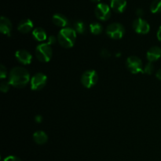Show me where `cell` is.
I'll return each instance as SVG.
<instances>
[{
  "mask_svg": "<svg viewBox=\"0 0 161 161\" xmlns=\"http://www.w3.org/2000/svg\"><path fill=\"white\" fill-rule=\"evenodd\" d=\"M74 29L76 32L80 33V34H83L86 31V25L83 21L78 20L74 23Z\"/></svg>",
  "mask_w": 161,
  "mask_h": 161,
  "instance_id": "ac0fdd59",
  "label": "cell"
},
{
  "mask_svg": "<svg viewBox=\"0 0 161 161\" xmlns=\"http://www.w3.org/2000/svg\"><path fill=\"white\" fill-rule=\"evenodd\" d=\"M133 28L138 34H147L150 29V26L148 22L139 17L134 21Z\"/></svg>",
  "mask_w": 161,
  "mask_h": 161,
  "instance_id": "9c48e42d",
  "label": "cell"
},
{
  "mask_svg": "<svg viewBox=\"0 0 161 161\" xmlns=\"http://www.w3.org/2000/svg\"><path fill=\"white\" fill-rule=\"evenodd\" d=\"M33 37L39 42H42V41L46 40L47 37V32L45 30L42 28H37L32 31Z\"/></svg>",
  "mask_w": 161,
  "mask_h": 161,
  "instance_id": "e0dca14e",
  "label": "cell"
},
{
  "mask_svg": "<svg viewBox=\"0 0 161 161\" xmlns=\"http://www.w3.org/2000/svg\"><path fill=\"white\" fill-rule=\"evenodd\" d=\"M47 76L43 73H37L31 78V88L33 91L42 90L47 84Z\"/></svg>",
  "mask_w": 161,
  "mask_h": 161,
  "instance_id": "52a82bcc",
  "label": "cell"
},
{
  "mask_svg": "<svg viewBox=\"0 0 161 161\" xmlns=\"http://www.w3.org/2000/svg\"><path fill=\"white\" fill-rule=\"evenodd\" d=\"M94 13H95L96 17L101 20H107L109 19L111 16V10H110L109 6L104 3H98L96 6Z\"/></svg>",
  "mask_w": 161,
  "mask_h": 161,
  "instance_id": "ba28073f",
  "label": "cell"
},
{
  "mask_svg": "<svg viewBox=\"0 0 161 161\" xmlns=\"http://www.w3.org/2000/svg\"><path fill=\"white\" fill-rule=\"evenodd\" d=\"M36 121L37 123H41L42 121V117L41 116H39V115H38V116H36Z\"/></svg>",
  "mask_w": 161,
  "mask_h": 161,
  "instance_id": "83f0119b",
  "label": "cell"
},
{
  "mask_svg": "<svg viewBox=\"0 0 161 161\" xmlns=\"http://www.w3.org/2000/svg\"><path fill=\"white\" fill-rule=\"evenodd\" d=\"M90 29L92 34L99 35L102 31V27L98 23H92L90 25Z\"/></svg>",
  "mask_w": 161,
  "mask_h": 161,
  "instance_id": "d6986e66",
  "label": "cell"
},
{
  "mask_svg": "<svg viewBox=\"0 0 161 161\" xmlns=\"http://www.w3.org/2000/svg\"><path fill=\"white\" fill-rule=\"evenodd\" d=\"M0 89L3 92H7L9 89V83H6V82H2L1 85H0Z\"/></svg>",
  "mask_w": 161,
  "mask_h": 161,
  "instance_id": "7402d4cb",
  "label": "cell"
},
{
  "mask_svg": "<svg viewBox=\"0 0 161 161\" xmlns=\"http://www.w3.org/2000/svg\"><path fill=\"white\" fill-rule=\"evenodd\" d=\"M136 14L137 16H138L139 18H141L142 16H143V14H144V11H143L142 9H137Z\"/></svg>",
  "mask_w": 161,
  "mask_h": 161,
  "instance_id": "4316f807",
  "label": "cell"
},
{
  "mask_svg": "<svg viewBox=\"0 0 161 161\" xmlns=\"http://www.w3.org/2000/svg\"><path fill=\"white\" fill-rule=\"evenodd\" d=\"M36 55L38 60L42 62H47L52 57V48L49 43H42L36 47Z\"/></svg>",
  "mask_w": 161,
  "mask_h": 161,
  "instance_id": "3957f363",
  "label": "cell"
},
{
  "mask_svg": "<svg viewBox=\"0 0 161 161\" xmlns=\"http://www.w3.org/2000/svg\"><path fill=\"white\" fill-rule=\"evenodd\" d=\"M76 39V31L71 28H64L59 31L58 36V42L64 48L73 47Z\"/></svg>",
  "mask_w": 161,
  "mask_h": 161,
  "instance_id": "7a4b0ae2",
  "label": "cell"
},
{
  "mask_svg": "<svg viewBox=\"0 0 161 161\" xmlns=\"http://www.w3.org/2000/svg\"><path fill=\"white\" fill-rule=\"evenodd\" d=\"M151 12L153 14L161 12V0H154L150 6Z\"/></svg>",
  "mask_w": 161,
  "mask_h": 161,
  "instance_id": "ffe728a7",
  "label": "cell"
},
{
  "mask_svg": "<svg viewBox=\"0 0 161 161\" xmlns=\"http://www.w3.org/2000/svg\"><path fill=\"white\" fill-rule=\"evenodd\" d=\"M91 2H92V3H99V2H100V0H91Z\"/></svg>",
  "mask_w": 161,
  "mask_h": 161,
  "instance_id": "4dcf8cb0",
  "label": "cell"
},
{
  "mask_svg": "<svg viewBox=\"0 0 161 161\" xmlns=\"http://www.w3.org/2000/svg\"><path fill=\"white\" fill-rule=\"evenodd\" d=\"M100 54L101 56L104 58H108L110 56H111V53H110L109 51H108V50H106V49H103V50L101 51Z\"/></svg>",
  "mask_w": 161,
  "mask_h": 161,
  "instance_id": "cb8c5ba5",
  "label": "cell"
},
{
  "mask_svg": "<svg viewBox=\"0 0 161 161\" xmlns=\"http://www.w3.org/2000/svg\"><path fill=\"white\" fill-rule=\"evenodd\" d=\"M127 67L131 73L137 74L139 72H144L142 61L136 56H130L127 58Z\"/></svg>",
  "mask_w": 161,
  "mask_h": 161,
  "instance_id": "277c9868",
  "label": "cell"
},
{
  "mask_svg": "<svg viewBox=\"0 0 161 161\" xmlns=\"http://www.w3.org/2000/svg\"><path fill=\"white\" fill-rule=\"evenodd\" d=\"M11 30H12V24L7 17H2L0 20V31L3 34L6 36H10Z\"/></svg>",
  "mask_w": 161,
  "mask_h": 161,
  "instance_id": "8fae6325",
  "label": "cell"
},
{
  "mask_svg": "<svg viewBox=\"0 0 161 161\" xmlns=\"http://www.w3.org/2000/svg\"><path fill=\"white\" fill-rule=\"evenodd\" d=\"M3 161H21V160L15 156H9V157H6Z\"/></svg>",
  "mask_w": 161,
  "mask_h": 161,
  "instance_id": "d4e9b609",
  "label": "cell"
},
{
  "mask_svg": "<svg viewBox=\"0 0 161 161\" xmlns=\"http://www.w3.org/2000/svg\"><path fill=\"white\" fill-rule=\"evenodd\" d=\"M154 71V66L152 62H149L148 64H146V65L144 68V72H146L148 75H150Z\"/></svg>",
  "mask_w": 161,
  "mask_h": 161,
  "instance_id": "44dd1931",
  "label": "cell"
},
{
  "mask_svg": "<svg viewBox=\"0 0 161 161\" xmlns=\"http://www.w3.org/2000/svg\"><path fill=\"white\" fill-rule=\"evenodd\" d=\"M97 80H98V75L94 70L86 71L81 77L82 83L86 88L92 87L97 83Z\"/></svg>",
  "mask_w": 161,
  "mask_h": 161,
  "instance_id": "8992f818",
  "label": "cell"
},
{
  "mask_svg": "<svg viewBox=\"0 0 161 161\" xmlns=\"http://www.w3.org/2000/svg\"><path fill=\"white\" fill-rule=\"evenodd\" d=\"M55 42H56V37L53 36H51L48 38V41H47V42L51 46V45H53V43H55Z\"/></svg>",
  "mask_w": 161,
  "mask_h": 161,
  "instance_id": "484cf974",
  "label": "cell"
},
{
  "mask_svg": "<svg viewBox=\"0 0 161 161\" xmlns=\"http://www.w3.org/2000/svg\"><path fill=\"white\" fill-rule=\"evenodd\" d=\"M15 57L17 61L23 64H29L32 59L31 53L25 50H17L15 53Z\"/></svg>",
  "mask_w": 161,
  "mask_h": 161,
  "instance_id": "30bf717a",
  "label": "cell"
},
{
  "mask_svg": "<svg viewBox=\"0 0 161 161\" xmlns=\"http://www.w3.org/2000/svg\"><path fill=\"white\" fill-rule=\"evenodd\" d=\"M106 33L113 39H119L125 33L124 26L119 23H113L108 25L106 28Z\"/></svg>",
  "mask_w": 161,
  "mask_h": 161,
  "instance_id": "5b68a950",
  "label": "cell"
},
{
  "mask_svg": "<svg viewBox=\"0 0 161 161\" xmlns=\"http://www.w3.org/2000/svg\"><path fill=\"white\" fill-rule=\"evenodd\" d=\"M6 67H5L4 65H3L2 64L1 66H0V77H1V79H5L6 77Z\"/></svg>",
  "mask_w": 161,
  "mask_h": 161,
  "instance_id": "603a6c76",
  "label": "cell"
},
{
  "mask_svg": "<svg viewBox=\"0 0 161 161\" xmlns=\"http://www.w3.org/2000/svg\"><path fill=\"white\" fill-rule=\"evenodd\" d=\"M157 38H158L159 40L161 42V26L160 27V28H159L158 31H157Z\"/></svg>",
  "mask_w": 161,
  "mask_h": 161,
  "instance_id": "f546056e",
  "label": "cell"
},
{
  "mask_svg": "<svg viewBox=\"0 0 161 161\" xmlns=\"http://www.w3.org/2000/svg\"><path fill=\"white\" fill-rule=\"evenodd\" d=\"M127 7L126 0H111V8L116 13H123Z\"/></svg>",
  "mask_w": 161,
  "mask_h": 161,
  "instance_id": "5bb4252c",
  "label": "cell"
},
{
  "mask_svg": "<svg viewBox=\"0 0 161 161\" xmlns=\"http://www.w3.org/2000/svg\"><path fill=\"white\" fill-rule=\"evenodd\" d=\"M30 80L29 72L22 67H15L11 69L9 75V85L17 88L26 86Z\"/></svg>",
  "mask_w": 161,
  "mask_h": 161,
  "instance_id": "6da1fadb",
  "label": "cell"
},
{
  "mask_svg": "<svg viewBox=\"0 0 161 161\" xmlns=\"http://www.w3.org/2000/svg\"><path fill=\"white\" fill-rule=\"evenodd\" d=\"M156 76H157V78L158 79V80H161V69L157 71V74H156Z\"/></svg>",
  "mask_w": 161,
  "mask_h": 161,
  "instance_id": "f1b7e54d",
  "label": "cell"
},
{
  "mask_svg": "<svg viewBox=\"0 0 161 161\" xmlns=\"http://www.w3.org/2000/svg\"><path fill=\"white\" fill-rule=\"evenodd\" d=\"M33 139H34L35 142L36 144L43 145L48 140V136H47V135L44 131L39 130V131H36L34 133V135H33Z\"/></svg>",
  "mask_w": 161,
  "mask_h": 161,
  "instance_id": "2e32d148",
  "label": "cell"
},
{
  "mask_svg": "<svg viewBox=\"0 0 161 161\" xmlns=\"http://www.w3.org/2000/svg\"><path fill=\"white\" fill-rule=\"evenodd\" d=\"M52 20H53V23L55 25L64 28V27H66L69 25V20H68V19L64 16L59 14H54L53 16V17H52Z\"/></svg>",
  "mask_w": 161,
  "mask_h": 161,
  "instance_id": "9a60e30c",
  "label": "cell"
},
{
  "mask_svg": "<svg viewBox=\"0 0 161 161\" xmlns=\"http://www.w3.org/2000/svg\"><path fill=\"white\" fill-rule=\"evenodd\" d=\"M161 58V48L159 47H153L148 50L147 59L149 62H153Z\"/></svg>",
  "mask_w": 161,
  "mask_h": 161,
  "instance_id": "7c38bea8",
  "label": "cell"
},
{
  "mask_svg": "<svg viewBox=\"0 0 161 161\" xmlns=\"http://www.w3.org/2000/svg\"><path fill=\"white\" fill-rule=\"evenodd\" d=\"M33 28V23L31 20L29 19H25L22 20L19 23L17 29L20 32L24 33V34H27V33L30 32Z\"/></svg>",
  "mask_w": 161,
  "mask_h": 161,
  "instance_id": "4fadbf2b",
  "label": "cell"
}]
</instances>
